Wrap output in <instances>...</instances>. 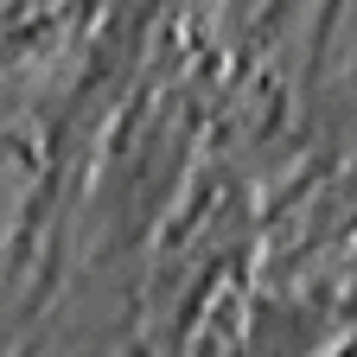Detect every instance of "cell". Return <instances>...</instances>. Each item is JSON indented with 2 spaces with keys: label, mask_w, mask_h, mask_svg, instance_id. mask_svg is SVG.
<instances>
[{
  "label": "cell",
  "mask_w": 357,
  "mask_h": 357,
  "mask_svg": "<svg viewBox=\"0 0 357 357\" xmlns=\"http://www.w3.org/2000/svg\"><path fill=\"white\" fill-rule=\"evenodd\" d=\"M338 13H344V0H326V20H319V38H326V32L338 26Z\"/></svg>",
  "instance_id": "cell-1"
}]
</instances>
